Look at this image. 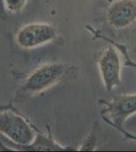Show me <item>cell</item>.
Returning <instances> with one entry per match:
<instances>
[{"instance_id": "obj_8", "label": "cell", "mask_w": 136, "mask_h": 152, "mask_svg": "<svg viewBox=\"0 0 136 152\" xmlns=\"http://www.w3.org/2000/svg\"><path fill=\"white\" fill-rule=\"evenodd\" d=\"M28 0H3L4 9L8 13H19L24 10Z\"/></svg>"}, {"instance_id": "obj_2", "label": "cell", "mask_w": 136, "mask_h": 152, "mask_svg": "<svg viewBox=\"0 0 136 152\" xmlns=\"http://www.w3.org/2000/svg\"><path fill=\"white\" fill-rule=\"evenodd\" d=\"M63 63H48L35 69L24 80L23 90L28 94H41L57 84L66 74Z\"/></svg>"}, {"instance_id": "obj_5", "label": "cell", "mask_w": 136, "mask_h": 152, "mask_svg": "<svg viewBox=\"0 0 136 152\" xmlns=\"http://www.w3.org/2000/svg\"><path fill=\"white\" fill-rule=\"evenodd\" d=\"M103 85L108 92L122 84V59L120 52L111 45L104 51L98 61Z\"/></svg>"}, {"instance_id": "obj_1", "label": "cell", "mask_w": 136, "mask_h": 152, "mask_svg": "<svg viewBox=\"0 0 136 152\" xmlns=\"http://www.w3.org/2000/svg\"><path fill=\"white\" fill-rule=\"evenodd\" d=\"M0 134L16 144L26 145L35 138V126L11 104L0 109Z\"/></svg>"}, {"instance_id": "obj_3", "label": "cell", "mask_w": 136, "mask_h": 152, "mask_svg": "<svg viewBox=\"0 0 136 152\" xmlns=\"http://www.w3.org/2000/svg\"><path fill=\"white\" fill-rule=\"evenodd\" d=\"M104 121L113 128H122L126 120L136 114V94L117 95L111 102H103Z\"/></svg>"}, {"instance_id": "obj_11", "label": "cell", "mask_w": 136, "mask_h": 152, "mask_svg": "<svg viewBox=\"0 0 136 152\" xmlns=\"http://www.w3.org/2000/svg\"><path fill=\"white\" fill-rule=\"evenodd\" d=\"M5 107V105H0V109H1V107Z\"/></svg>"}, {"instance_id": "obj_9", "label": "cell", "mask_w": 136, "mask_h": 152, "mask_svg": "<svg viewBox=\"0 0 136 152\" xmlns=\"http://www.w3.org/2000/svg\"><path fill=\"white\" fill-rule=\"evenodd\" d=\"M117 130L119 132H121L124 136L126 137V138H128V139H130V140H134V141H136V135H134V134H131L130 132H127L126 130L123 128H117Z\"/></svg>"}, {"instance_id": "obj_7", "label": "cell", "mask_w": 136, "mask_h": 152, "mask_svg": "<svg viewBox=\"0 0 136 152\" xmlns=\"http://www.w3.org/2000/svg\"><path fill=\"white\" fill-rule=\"evenodd\" d=\"M107 21L111 28L124 29L136 23V0H115L107 9Z\"/></svg>"}, {"instance_id": "obj_4", "label": "cell", "mask_w": 136, "mask_h": 152, "mask_svg": "<svg viewBox=\"0 0 136 152\" xmlns=\"http://www.w3.org/2000/svg\"><path fill=\"white\" fill-rule=\"evenodd\" d=\"M57 38V29L46 23H32L21 26L15 35V42L21 49L31 50L52 43Z\"/></svg>"}, {"instance_id": "obj_6", "label": "cell", "mask_w": 136, "mask_h": 152, "mask_svg": "<svg viewBox=\"0 0 136 152\" xmlns=\"http://www.w3.org/2000/svg\"><path fill=\"white\" fill-rule=\"evenodd\" d=\"M35 138L34 140L26 145L16 144L8 138L0 134V148L4 150H15V151H75L77 149L73 146H64L59 144L52 138L50 134L43 133L38 131L35 127Z\"/></svg>"}, {"instance_id": "obj_10", "label": "cell", "mask_w": 136, "mask_h": 152, "mask_svg": "<svg viewBox=\"0 0 136 152\" xmlns=\"http://www.w3.org/2000/svg\"><path fill=\"white\" fill-rule=\"evenodd\" d=\"M7 13L4 9V4H3V0H0V15L1 16H4V14Z\"/></svg>"}]
</instances>
